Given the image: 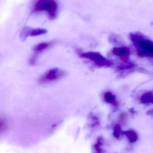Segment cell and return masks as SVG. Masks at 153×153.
<instances>
[{
	"mask_svg": "<svg viewBox=\"0 0 153 153\" xmlns=\"http://www.w3.org/2000/svg\"><path fill=\"white\" fill-rule=\"evenodd\" d=\"M131 40L136 47L138 54L140 57L153 58V42L137 33H131Z\"/></svg>",
	"mask_w": 153,
	"mask_h": 153,
	"instance_id": "1",
	"label": "cell"
},
{
	"mask_svg": "<svg viewBox=\"0 0 153 153\" xmlns=\"http://www.w3.org/2000/svg\"><path fill=\"white\" fill-rule=\"evenodd\" d=\"M58 5L53 0H40L35 2L32 7V11L34 12H47L51 19H54L58 15Z\"/></svg>",
	"mask_w": 153,
	"mask_h": 153,
	"instance_id": "2",
	"label": "cell"
},
{
	"mask_svg": "<svg viewBox=\"0 0 153 153\" xmlns=\"http://www.w3.org/2000/svg\"><path fill=\"white\" fill-rule=\"evenodd\" d=\"M79 56L84 59H88L93 61L97 66L99 67H109L112 64L111 62L105 59L100 53L94 52L87 53H80Z\"/></svg>",
	"mask_w": 153,
	"mask_h": 153,
	"instance_id": "3",
	"label": "cell"
},
{
	"mask_svg": "<svg viewBox=\"0 0 153 153\" xmlns=\"http://www.w3.org/2000/svg\"><path fill=\"white\" fill-rule=\"evenodd\" d=\"M65 75L66 72L58 68H54L48 71L40 77L38 79V82L42 84L51 83L62 78Z\"/></svg>",
	"mask_w": 153,
	"mask_h": 153,
	"instance_id": "4",
	"label": "cell"
},
{
	"mask_svg": "<svg viewBox=\"0 0 153 153\" xmlns=\"http://www.w3.org/2000/svg\"><path fill=\"white\" fill-rule=\"evenodd\" d=\"M52 44L53 43L52 42H43L36 45L33 49L34 51L35 52V53L31 57L29 61V63L30 65H35L38 55L51 47Z\"/></svg>",
	"mask_w": 153,
	"mask_h": 153,
	"instance_id": "5",
	"label": "cell"
},
{
	"mask_svg": "<svg viewBox=\"0 0 153 153\" xmlns=\"http://www.w3.org/2000/svg\"><path fill=\"white\" fill-rule=\"evenodd\" d=\"M47 31L43 28H31L26 27L21 32V39L25 40L28 36H35L42 35L47 33Z\"/></svg>",
	"mask_w": 153,
	"mask_h": 153,
	"instance_id": "6",
	"label": "cell"
},
{
	"mask_svg": "<svg viewBox=\"0 0 153 153\" xmlns=\"http://www.w3.org/2000/svg\"><path fill=\"white\" fill-rule=\"evenodd\" d=\"M112 53L114 55L120 58L124 62H127L130 55V51L126 47H116L112 50Z\"/></svg>",
	"mask_w": 153,
	"mask_h": 153,
	"instance_id": "7",
	"label": "cell"
},
{
	"mask_svg": "<svg viewBox=\"0 0 153 153\" xmlns=\"http://www.w3.org/2000/svg\"><path fill=\"white\" fill-rule=\"evenodd\" d=\"M123 134L126 136L128 140L131 143H134L137 140V135L134 131H126L123 132Z\"/></svg>",
	"mask_w": 153,
	"mask_h": 153,
	"instance_id": "8",
	"label": "cell"
},
{
	"mask_svg": "<svg viewBox=\"0 0 153 153\" xmlns=\"http://www.w3.org/2000/svg\"><path fill=\"white\" fill-rule=\"evenodd\" d=\"M140 100L143 103L153 104V94L151 92L145 93L141 96Z\"/></svg>",
	"mask_w": 153,
	"mask_h": 153,
	"instance_id": "9",
	"label": "cell"
},
{
	"mask_svg": "<svg viewBox=\"0 0 153 153\" xmlns=\"http://www.w3.org/2000/svg\"><path fill=\"white\" fill-rule=\"evenodd\" d=\"M104 98L105 102L114 105H117V103L116 101L115 96L110 92H107L104 94Z\"/></svg>",
	"mask_w": 153,
	"mask_h": 153,
	"instance_id": "10",
	"label": "cell"
},
{
	"mask_svg": "<svg viewBox=\"0 0 153 153\" xmlns=\"http://www.w3.org/2000/svg\"><path fill=\"white\" fill-rule=\"evenodd\" d=\"M128 114L126 113L123 112L120 114L118 119L120 124L122 125H126L128 121Z\"/></svg>",
	"mask_w": 153,
	"mask_h": 153,
	"instance_id": "11",
	"label": "cell"
},
{
	"mask_svg": "<svg viewBox=\"0 0 153 153\" xmlns=\"http://www.w3.org/2000/svg\"><path fill=\"white\" fill-rule=\"evenodd\" d=\"M123 134V132L121 129L120 126L119 124L116 125L114 128V135L116 138L119 139L120 137Z\"/></svg>",
	"mask_w": 153,
	"mask_h": 153,
	"instance_id": "12",
	"label": "cell"
},
{
	"mask_svg": "<svg viewBox=\"0 0 153 153\" xmlns=\"http://www.w3.org/2000/svg\"><path fill=\"white\" fill-rule=\"evenodd\" d=\"M134 65L132 63H129L128 64H126V65H121V66H119L118 67V69L120 70H123L124 69H130L131 68H132L133 67Z\"/></svg>",
	"mask_w": 153,
	"mask_h": 153,
	"instance_id": "13",
	"label": "cell"
},
{
	"mask_svg": "<svg viewBox=\"0 0 153 153\" xmlns=\"http://www.w3.org/2000/svg\"><path fill=\"white\" fill-rule=\"evenodd\" d=\"M147 114H148V115H152V116H153V109L150 110V111H148L147 112Z\"/></svg>",
	"mask_w": 153,
	"mask_h": 153,
	"instance_id": "14",
	"label": "cell"
}]
</instances>
